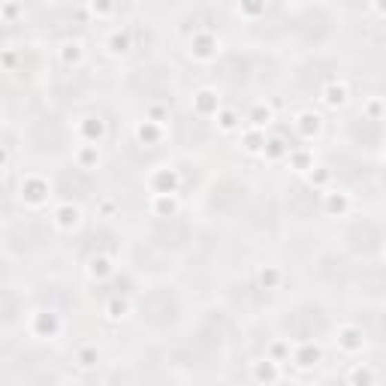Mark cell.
<instances>
[{
  "label": "cell",
  "mask_w": 386,
  "mask_h": 386,
  "mask_svg": "<svg viewBox=\"0 0 386 386\" xmlns=\"http://www.w3.org/2000/svg\"><path fill=\"white\" fill-rule=\"evenodd\" d=\"M61 329H64V323L55 311H34L28 320V332L39 341H55L61 335Z\"/></svg>",
  "instance_id": "obj_1"
},
{
  "label": "cell",
  "mask_w": 386,
  "mask_h": 386,
  "mask_svg": "<svg viewBox=\"0 0 386 386\" xmlns=\"http://www.w3.org/2000/svg\"><path fill=\"white\" fill-rule=\"evenodd\" d=\"M335 344H338L341 353H359L365 347V329L356 323H341L338 329H335Z\"/></svg>",
  "instance_id": "obj_2"
},
{
  "label": "cell",
  "mask_w": 386,
  "mask_h": 386,
  "mask_svg": "<svg viewBox=\"0 0 386 386\" xmlns=\"http://www.w3.org/2000/svg\"><path fill=\"white\" fill-rule=\"evenodd\" d=\"M218 52H220V39L215 34H209V30L193 34V39H191V57L193 61H215Z\"/></svg>",
  "instance_id": "obj_3"
},
{
  "label": "cell",
  "mask_w": 386,
  "mask_h": 386,
  "mask_svg": "<svg viewBox=\"0 0 386 386\" xmlns=\"http://www.w3.org/2000/svg\"><path fill=\"white\" fill-rule=\"evenodd\" d=\"M290 363H293L296 368H314V365L323 363V350H320V344H314V341L293 344Z\"/></svg>",
  "instance_id": "obj_4"
},
{
  "label": "cell",
  "mask_w": 386,
  "mask_h": 386,
  "mask_svg": "<svg viewBox=\"0 0 386 386\" xmlns=\"http://www.w3.org/2000/svg\"><path fill=\"white\" fill-rule=\"evenodd\" d=\"M191 106L200 118H215V115L224 109V106H220V94L215 91V88H202V91H196Z\"/></svg>",
  "instance_id": "obj_5"
},
{
  "label": "cell",
  "mask_w": 386,
  "mask_h": 386,
  "mask_svg": "<svg viewBox=\"0 0 386 386\" xmlns=\"http://www.w3.org/2000/svg\"><path fill=\"white\" fill-rule=\"evenodd\" d=\"M52 224L61 229V233H73V229L81 226V209L79 205H73V202H61L52 211Z\"/></svg>",
  "instance_id": "obj_6"
},
{
  "label": "cell",
  "mask_w": 386,
  "mask_h": 386,
  "mask_svg": "<svg viewBox=\"0 0 386 386\" xmlns=\"http://www.w3.org/2000/svg\"><path fill=\"white\" fill-rule=\"evenodd\" d=\"M281 365L284 363H278V359H272V356L257 359V363H251V380H257V383H278V380H284Z\"/></svg>",
  "instance_id": "obj_7"
},
{
  "label": "cell",
  "mask_w": 386,
  "mask_h": 386,
  "mask_svg": "<svg viewBox=\"0 0 386 386\" xmlns=\"http://www.w3.org/2000/svg\"><path fill=\"white\" fill-rule=\"evenodd\" d=\"M148 187L151 193H175L178 191V172L172 166H160L148 175Z\"/></svg>",
  "instance_id": "obj_8"
},
{
  "label": "cell",
  "mask_w": 386,
  "mask_h": 386,
  "mask_svg": "<svg viewBox=\"0 0 386 386\" xmlns=\"http://www.w3.org/2000/svg\"><path fill=\"white\" fill-rule=\"evenodd\" d=\"M79 136H81V142L100 145L103 136H106V121L100 118V115H85V118L79 121Z\"/></svg>",
  "instance_id": "obj_9"
},
{
  "label": "cell",
  "mask_w": 386,
  "mask_h": 386,
  "mask_svg": "<svg viewBox=\"0 0 386 386\" xmlns=\"http://www.w3.org/2000/svg\"><path fill=\"white\" fill-rule=\"evenodd\" d=\"M293 127H296V133H299L302 139H308L311 142V139H317L320 133H323V118H320L317 112H299Z\"/></svg>",
  "instance_id": "obj_10"
},
{
  "label": "cell",
  "mask_w": 386,
  "mask_h": 386,
  "mask_svg": "<svg viewBox=\"0 0 386 386\" xmlns=\"http://www.w3.org/2000/svg\"><path fill=\"white\" fill-rule=\"evenodd\" d=\"M21 200L28 202V205H43L48 200V184L43 182V178H37V175H28L24 178V184H21Z\"/></svg>",
  "instance_id": "obj_11"
},
{
  "label": "cell",
  "mask_w": 386,
  "mask_h": 386,
  "mask_svg": "<svg viewBox=\"0 0 386 386\" xmlns=\"http://www.w3.org/2000/svg\"><path fill=\"white\" fill-rule=\"evenodd\" d=\"M320 97H323L326 109H344V106L350 103V88L344 85V81H329V85L320 91Z\"/></svg>",
  "instance_id": "obj_12"
},
{
  "label": "cell",
  "mask_w": 386,
  "mask_h": 386,
  "mask_svg": "<svg viewBox=\"0 0 386 386\" xmlns=\"http://www.w3.org/2000/svg\"><path fill=\"white\" fill-rule=\"evenodd\" d=\"M106 48H109V55L121 57L127 55L130 48H133V34H130V28H115L109 37H106Z\"/></svg>",
  "instance_id": "obj_13"
},
{
  "label": "cell",
  "mask_w": 386,
  "mask_h": 386,
  "mask_svg": "<svg viewBox=\"0 0 386 386\" xmlns=\"http://www.w3.org/2000/svg\"><path fill=\"white\" fill-rule=\"evenodd\" d=\"M323 211L335 218H344L350 211V193L347 191H329L323 193Z\"/></svg>",
  "instance_id": "obj_14"
},
{
  "label": "cell",
  "mask_w": 386,
  "mask_h": 386,
  "mask_svg": "<svg viewBox=\"0 0 386 386\" xmlns=\"http://www.w3.org/2000/svg\"><path fill=\"white\" fill-rule=\"evenodd\" d=\"M151 215L154 218L178 215V196L175 193H151Z\"/></svg>",
  "instance_id": "obj_15"
},
{
  "label": "cell",
  "mask_w": 386,
  "mask_h": 386,
  "mask_svg": "<svg viewBox=\"0 0 386 386\" xmlns=\"http://www.w3.org/2000/svg\"><path fill=\"white\" fill-rule=\"evenodd\" d=\"M136 139H139L142 145H157L160 139H163V124H160V121H151V118L139 121V127H136Z\"/></svg>",
  "instance_id": "obj_16"
},
{
  "label": "cell",
  "mask_w": 386,
  "mask_h": 386,
  "mask_svg": "<svg viewBox=\"0 0 386 386\" xmlns=\"http://www.w3.org/2000/svg\"><path fill=\"white\" fill-rule=\"evenodd\" d=\"M76 163H79V169H97L100 166V145L81 142L76 151Z\"/></svg>",
  "instance_id": "obj_17"
},
{
  "label": "cell",
  "mask_w": 386,
  "mask_h": 386,
  "mask_svg": "<svg viewBox=\"0 0 386 386\" xmlns=\"http://www.w3.org/2000/svg\"><path fill=\"white\" fill-rule=\"evenodd\" d=\"M115 272L112 260L109 257H91L88 260V278H94V281H106Z\"/></svg>",
  "instance_id": "obj_18"
},
{
  "label": "cell",
  "mask_w": 386,
  "mask_h": 386,
  "mask_svg": "<svg viewBox=\"0 0 386 386\" xmlns=\"http://www.w3.org/2000/svg\"><path fill=\"white\" fill-rule=\"evenodd\" d=\"M61 61L67 64V67H79V64L85 61V48H81L79 39H70V43L61 46Z\"/></svg>",
  "instance_id": "obj_19"
},
{
  "label": "cell",
  "mask_w": 386,
  "mask_h": 386,
  "mask_svg": "<svg viewBox=\"0 0 386 386\" xmlns=\"http://www.w3.org/2000/svg\"><path fill=\"white\" fill-rule=\"evenodd\" d=\"M242 142H244V151H248V154H257V151L266 148V133H262L260 127H248L242 133Z\"/></svg>",
  "instance_id": "obj_20"
},
{
  "label": "cell",
  "mask_w": 386,
  "mask_h": 386,
  "mask_svg": "<svg viewBox=\"0 0 386 386\" xmlns=\"http://www.w3.org/2000/svg\"><path fill=\"white\" fill-rule=\"evenodd\" d=\"M272 118H275V112H272V106H266V103H257L248 115L251 127H260V130H266L269 124H272Z\"/></svg>",
  "instance_id": "obj_21"
},
{
  "label": "cell",
  "mask_w": 386,
  "mask_h": 386,
  "mask_svg": "<svg viewBox=\"0 0 386 386\" xmlns=\"http://www.w3.org/2000/svg\"><path fill=\"white\" fill-rule=\"evenodd\" d=\"M266 10H269V0H239V12L248 21L262 19V15H266Z\"/></svg>",
  "instance_id": "obj_22"
},
{
  "label": "cell",
  "mask_w": 386,
  "mask_h": 386,
  "mask_svg": "<svg viewBox=\"0 0 386 386\" xmlns=\"http://www.w3.org/2000/svg\"><path fill=\"white\" fill-rule=\"evenodd\" d=\"M287 157H290V166L296 172H311L314 169V154H311L308 148H296V151H290Z\"/></svg>",
  "instance_id": "obj_23"
},
{
  "label": "cell",
  "mask_w": 386,
  "mask_h": 386,
  "mask_svg": "<svg viewBox=\"0 0 386 386\" xmlns=\"http://www.w3.org/2000/svg\"><path fill=\"white\" fill-rule=\"evenodd\" d=\"M97 363H100V350L94 347V344H85V347H79L76 350V365L79 368H97Z\"/></svg>",
  "instance_id": "obj_24"
},
{
  "label": "cell",
  "mask_w": 386,
  "mask_h": 386,
  "mask_svg": "<svg viewBox=\"0 0 386 386\" xmlns=\"http://www.w3.org/2000/svg\"><path fill=\"white\" fill-rule=\"evenodd\" d=\"M215 118H218L215 124H218L220 133H233V130L239 127V115H235V109H220Z\"/></svg>",
  "instance_id": "obj_25"
},
{
  "label": "cell",
  "mask_w": 386,
  "mask_h": 386,
  "mask_svg": "<svg viewBox=\"0 0 386 386\" xmlns=\"http://www.w3.org/2000/svg\"><path fill=\"white\" fill-rule=\"evenodd\" d=\"M363 112H365V118L380 121V118H386V100H383V97H368L365 106H363Z\"/></svg>",
  "instance_id": "obj_26"
},
{
  "label": "cell",
  "mask_w": 386,
  "mask_h": 386,
  "mask_svg": "<svg viewBox=\"0 0 386 386\" xmlns=\"http://www.w3.org/2000/svg\"><path fill=\"white\" fill-rule=\"evenodd\" d=\"M257 281L266 287V290H275V287L281 284V269H278V266H262L257 272Z\"/></svg>",
  "instance_id": "obj_27"
},
{
  "label": "cell",
  "mask_w": 386,
  "mask_h": 386,
  "mask_svg": "<svg viewBox=\"0 0 386 386\" xmlns=\"http://www.w3.org/2000/svg\"><path fill=\"white\" fill-rule=\"evenodd\" d=\"M130 314V302L127 299H112V302H106V320H124Z\"/></svg>",
  "instance_id": "obj_28"
},
{
  "label": "cell",
  "mask_w": 386,
  "mask_h": 386,
  "mask_svg": "<svg viewBox=\"0 0 386 386\" xmlns=\"http://www.w3.org/2000/svg\"><path fill=\"white\" fill-rule=\"evenodd\" d=\"M290 353H293V344L290 341H272V344H269L266 356L278 359V363H290Z\"/></svg>",
  "instance_id": "obj_29"
},
{
  "label": "cell",
  "mask_w": 386,
  "mask_h": 386,
  "mask_svg": "<svg viewBox=\"0 0 386 386\" xmlns=\"http://www.w3.org/2000/svg\"><path fill=\"white\" fill-rule=\"evenodd\" d=\"M115 10H118V3H115V0H91V12L97 15V19H109Z\"/></svg>",
  "instance_id": "obj_30"
},
{
  "label": "cell",
  "mask_w": 386,
  "mask_h": 386,
  "mask_svg": "<svg viewBox=\"0 0 386 386\" xmlns=\"http://www.w3.org/2000/svg\"><path fill=\"white\" fill-rule=\"evenodd\" d=\"M262 154H266V157H272V160H278L281 154H290V148L284 145V139H269L266 148H262Z\"/></svg>",
  "instance_id": "obj_31"
},
{
  "label": "cell",
  "mask_w": 386,
  "mask_h": 386,
  "mask_svg": "<svg viewBox=\"0 0 386 386\" xmlns=\"http://www.w3.org/2000/svg\"><path fill=\"white\" fill-rule=\"evenodd\" d=\"M347 380L350 383H371V380H377V374L368 371V368H353V371L347 374Z\"/></svg>",
  "instance_id": "obj_32"
},
{
  "label": "cell",
  "mask_w": 386,
  "mask_h": 386,
  "mask_svg": "<svg viewBox=\"0 0 386 386\" xmlns=\"http://www.w3.org/2000/svg\"><path fill=\"white\" fill-rule=\"evenodd\" d=\"M326 182H329V169H323V166H314V169H311V184L323 187Z\"/></svg>",
  "instance_id": "obj_33"
},
{
  "label": "cell",
  "mask_w": 386,
  "mask_h": 386,
  "mask_svg": "<svg viewBox=\"0 0 386 386\" xmlns=\"http://www.w3.org/2000/svg\"><path fill=\"white\" fill-rule=\"evenodd\" d=\"M148 118L160 121V124H163V118H166V109H163V106H157V103H151V106H148Z\"/></svg>",
  "instance_id": "obj_34"
},
{
  "label": "cell",
  "mask_w": 386,
  "mask_h": 386,
  "mask_svg": "<svg viewBox=\"0 0 386 386\" xmlns=\"http://www.w3.org/2000/svg\"><path fill=\"white\" fill-rule=\"evenodd\" d=\"M374 10L380 15H386V0H374Z\"/></svg>",
  "instance_id": "obj_35"
},
{
  "label": "cell",
  "mask_w": 386,
  "mask_h": 386,
  "mask_svg": "<svg viewBox=\"0 0 386 386\" xmlns=\"http://www.w3.org/2000/svg\"><path fill=\"white\" fill-rule=\"evenodd\" d=\"M383 160H386V148H383Z\"/></svg>",
  "instance_id": "obj_36"
},
{
  "label": "cell",
  "mask_w": 386,
  "mask_h": 386,
  "mask_svg": "<svg viewBox=\"0 0 386 386\" xmlns=\"http://www.w3.org/2000/svg\"><path fill=\"white\" fill-rule=\"evenodd\" d=\"M383 257H386V248H383Z\"/></svg>",
  "instance_id": "obj_37"
}]
</instances>
